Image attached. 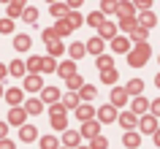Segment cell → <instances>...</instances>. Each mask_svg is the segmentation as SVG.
I'll use <instances>...</instances> for the list:
<instances>
[{
  "mask_svg": "<svg viewBox=\"0 0 160 149\" xmlns=\"http://www.w3.org/2000/svg\"><path fill=\"white\" fill-rule=\"evenodd\" d=\"M92 114H95V111H92L90 106H87V103H82V106L76 108V117H79L82 122H92Z\"/></svg>",
  "mask_w": 160,
  "mask_h": 149,
  "instance_id": "11",
  "label": "cell"
},
{
  "mask_svg": "<svg viewBox=\"0 0 160 149\" xmlns=\"http://www.w3.org/2000/svg\"><path fill=\"white\" fill-rule=\"evenodd\" d=\"M149 60V43H138L136 49H130V54H128V62L133 68H138V65H144Z\"/></svg>",
  "mask_w": 160,
  "mask_h": 149,
  "instance_id": "1",
  "label": "cell"
},
{
  "mask_svg": "<svg viewBox=\"0 0 160 149\" xmlns=\"http://www.w3.org/2000/svg\"><path fill=\"white\" fill-rule=\"evenodd\" d=\"M62 52H65V46H62V43H60V41L49 43V57H52V60H54V57H60Z\"/></svg>",
  "mask_w": 160,
  "mask_h": 149,
  "instance_id": "32",
  "label": "cell"
},
{
  "mask_svg": "<svg viewBox=\"0 0 160 149\" xmlns=\"http://www.w3.org/2000/svg\"><path fill=\"white\" fill-rule=\"evenodd\" d=\"M117 14L122 19H133V3H117Z\"/></svg>",
  "mask_w": 160,
  "mask_h": 149,
  "instance_id": "14",
  "label": "cell"
},
{
  "mask_svg": "<svg viewBox=\"0 0 160 149\" xmlns=\"http://www.w3.org/2000/svg\"><path fill=\"white\" fill-rule=\"evenodd\" d=\"M14 46H17V49H30V35H17V38H14Z\"/></svg>",
  "mask_w": 160,
  "mask_h": 149,
  "instance_id": "31",
  "label": "cell"
},
{
  "mask_svg": "<svg viewBox=\"0 0 160 149\" xmlns=\"http://www.w3.org/2000/svg\"><path fill=\"white\" fill-rule=\"evenodd\" d=\"M0 149H14V144H11V141H6V138H3V141H0Z\"/></svg>",
  "mask_w": 160,
  "mask_h": 149,
  "instance_id": "50",
  "label": "cell"
},
{
  "mask_svg": "<svg viewBox=\"0 0 160 149\" xmlns=\"http://www.w3.org/2000/svg\"><path fill=\"white\" fill-rule=\"evenodd\" d=\"M6 100L11 103V108H17L19 103H22V90H8L6 92Z\"/></svg>",
  "mask_w": 160,
  "mask_h": 149,
  "instance_id": "16",
  "label": "cell"
},
{
  "mask_svg": "<svg viewBox=\"0 0 160 149\" xmlns=\"http://www.w3.org/2000/svg\"><path fill=\"white\" fill-rule=\"evenodd\" d=\"M111 103H114V106H125L128 103V90L125 87H117V90L111 92Z\"/></svg>",
  "mask_w": 160,
  "mask_h": 149,
  "instance_id": "8",
  "label": "cell"
},
{
  "mask_svg": "<svg viewBox=\"0 0 160 149\" xmlns=\"http://www.w3.org/2000/svg\"><path fill=\"white\" fill-rule=\"evenodd\" d=\"M41 62H43L41 57H30L27 60V71H33V76H35V71H41Z\"/></svg>",
  "mask_w": 160,
  "mask_h": 149,
  "instance_id": "37",
  "label": "cell"
},
{
  "mask_svg": "<svg viewBox=\"0 0 160 149\" xmlns=\"http://www.w3.org/2000/svg\"><path fill=\"white\" fill-rule=\"evenodd\" d=\"M98 117H101V122H114L117 119V111H114V106H103L98 111Z\"/></svg>",
  "mask_w": 160,
  "mask_h": 149,
  "instance_id": "12",
  "label": "cell"
},
{
  "mask_svg": "<svg viewBox=\"0 0 160 149\" xmlns=\"http://www.w3.org/2000/svg\"><path fill=\"white\" fill-rule=\"evenodd\" d=\"M6 130H8V127H6V122H0V141L6 138Z\"/></svg>",
  "mask_w": 160,
  "mask_h": 149,
  "instance_id": "51",
  "label": "cell"
},
{
  "mask_svg": "<svg viewBox=\"0 0 160 149\" xmlns=\"http://www.w3.org/2000/svg\"><path fill=\"white\" fill-rule=\"evenodd\" d=\"M106 144H109V141L103 138V136H95L92 138V149H106Z\"/></svg>",
  "mask_w": 160,
  "mask_h": 149,
  "instance_id": "42",
  "label": "cell"
},
{
  "mask_svg": "<svg viewBox=\"0 0 160 149\" xmlns=\"http://www.w3.org/2000/svg\"><path fill=\"white\" fill-rule=\"evenodd\" d=\"M155 84H158V87H160V73H158V79H155Z\"/></svg>",
  "mask_w": 160,
  "mask_h": 149,
  "instance_id": "54",
  "label": "cell"
},
{
  "mask_svg": "<svg viewBox=\"0 0 160 149\" xmlns=\"http://www.w3.org/2000/svg\"><path fill=\"white\" fill-rule=\"evenodd\" d=\"M35 136H38V130H35L33 125H25L22 127V141H35Z\"/></svg>",
  "mask_w": 160,
  "mask_h": 149,
  "instance_id": "30",
  "label": "cell"
},
{
  "mask_svg": "<svg viewBox=\"0 0 160 149\" xmlns=\"http://www.w3.org/2000/svg\"><path fill=\"white\" fill-rule=\"evenodd\" d=\"M68 22H71V27H79L82 25V17H79L76 11H71V14H68Z\"/></svg>",
  "mask_w": 160,
  "mask_h": 149,
  "instance_id": "45",
  "label": "cell"
},
{
  "mask_svg": "<svg viewBox=\"0 0 160 149\" xmlns=\"http://www.w3.org/2000/svg\"><path fill=\"white\" fill-rule=\"evenodd\" d=\"M111 49H114V54H122V52H128V54H130V41L117 35V38L111 41Z\"/></svg>",
  "mask_w": 160,
  "mask_h": 149,
  "instance_id": "5",
  "label": "cell"
},
{
  "mask_svg": "<svg viewBox=\"0 0 160 149\" xmlns=\"http://www.w3.org/2000/svg\"><path fill=\"white\" fill-rule=\"evenodd\" d=\"M87 52H92V54H98V57L103 54V38H101V35H98V38H90V41H87Z\"/></svg>",
  "mask_w": 160,
  "mask_h": 149,
  "instance_id": "10",
  "label": "cell"
},
{
  "mask_svg": "<svg viewBox=\"0 0 160 149\" xmlns=\"http://www.w3.org/2000/svg\"><path fill=\"white\" fill-rule=\"evenodd\" d=\"M25 90L27 92H38V90H43V82H41V76H38V73H30V76H27V79H25Z\"/></svg>",
  "mask_w": 160,
  "mask_h": 149,
  "instance_id": "4",
  "label": "cell"
},
{
  "mask_svg": "<svg viewBox=\"0 0 160 149\" xmlns=\"http://www.w3.org/2000/svg\"><path fill=\"white\" fill-rule=\"evenodd\" d=\"M117 11V3H101V14H111Z\"/></svg>",
  "mask_w": 160,
  "mask_h": 149,
  "instance_id": "47",
  "label": "cell"
},
{
  "mask_svg": "<svg viewBox=\"0 0 160 149\" xmlns=\"http://www.w3.org/2000/svg\"><path fill=\"white\" fill-rule=\"evenodd\" d=\"M57 98H60L57 87H43V103H54Z\"/></svg>",
  "mask_w": 160,
  "mask_h": 149,
  "instance_id": "21",
  "label": "cell"
},
{
  "mask_svg": "<svg viewBox=\"0 0 160 149\" xmlns=\"http://www.w3.org/2000/svg\"><path fill=\"white\" fill-rule=\"evenodd\" d=\"M152 25H155V14H152V11H144V14H141V27L149 30Z\"/></svg>",
  "mask_w": 160,
  "mask_h": 149,
  "instance_id": "34",
  "label": "cell"
},
{
  "mask_svg": "<svg viewBox=\"0 0 160 149\" xmlns=\"http://www.w3.org/2000/svg\"><path fill=\"white\" fill-rule=\"evenodd\" d=\"M57 73L62 76V79H71V76H76V73H73V62H62V65H57Z\"/></svg>",
  "mask_w": 160,
  "mask_h": 149,
  "instance_id": "25",
  "label": "cell"
},
{
  "mask_svg": "<svg viewBox=\"0 0 160 149\" xmlns=\"http://www.w3.org/2000/svg\"><path fill=\"white\" fill-rule=\"evenodd\" d=\"M122 141H125V147H128V149H136L138 144H141V136L130 130V133H125V136H122Z\"/></svg>",
  "mask_w": 160,
  "mask_h": 149,
  "instance_id": "13",
  "label": "cell"
},
{
  "mask_svg": "<svg viewBox=\"0 0 160 149\" xmlns=\"http://www.w3.org/2000/svg\"><path fill=\"white\" fill-rule=\"evenodd\" d=\"M41 149H57V138H54V136L41 138Z\"/></svg>",
  "mask_w": 160,
  "mask_h": 149,
  "instance_id": "39",
  "label": "cell"
},
{
  "mask_svg": "<svg viewBox=\"0 0 160 149\" xmlns=\"http://www.w3.org/2000/svg\"><path fill=\"white\" fill-rule=\"evenodd\" d=\"M155 144L160 147V127H158V133H155Z\"/></svg>",
  "mask_w": 160,
  "mask_h": 149,
  "instance_id": "52",
  "label": "cell"
},
{
  "mask_svg": "<svg viewBox=\"0 0 160 149\" xmlns=\"http://www.w3.org/2000/svg\"><path fill=\"white\" fill-rule=\"evenodd\" d=\"M49 122L54 130H65V125H68V114H65V108L62 106H52L49 111Z\"/></svg>",
  "mask_w": 160,
  "mask_h": 149,
  "instance_id": "2",
  "label": "cell"
},
{
  "mask_svg": "<svg viewBox=\"0 0 160 149\" xmlns=\"http://www.w3.org/2000/svg\"><path fill=\"white\" fill-rule=\"evenodd\" d=\"M25 119H27V111H25V108H11V111H8V122L11 125H22V127H25Z\"/></svg>",
  "mask_w": 160,
  "mask_h": 149,
  "instance_id": "3",
  "label": "cell"
},
{
  "mask_svg": "<svg viewBox=\"0 0 160 149\" xmlns=\"http://www.w3.org/2000/svg\"><path fill=\"white\" fill-rule=\"evenodd\" d=\"M14 30V22L11 19H0V33H11Z\"/></svg>",
  "mask_w": 160,
  "mask_h": 149,
  "instance_id": "44",
  "label": "cell"
},
{
  "mask_svg": "<svg viewBox=\"0 0 160 149\" xmlns=\"http://www.w3.org/2000/svg\"><path fill=\"white\" fill-rule=\"evenodd\" d=\"M71 30H73V27H71V22H68V19H60V22H57V27H54L57 38H60V35H68Z\"/></svg>",
  "mask_w": 160,
  "mask_h": 149,
  "instance_id": "24",
  "label": "cell"
},
{
  "mask_svg": "<svg viewBox=\"0 0 160 149\" xmlns=\"http://www.w3.org/2000/svg\"><path fill=\"white\" fill-rule=\"evenodd\" d=\"M101 82L114 84V82H117V71H114V68H111V71H103V73H101Z\"/></svg>",
  "mask_w": 160,
  "mask_h": 149,
  "instance_id": "35",
  "label": "cell"
},
{
  "mask_svg": "<svg viewBox=\"0 0 160 149\" xmlns=\"http://www.w3.org/2000/svg\"><path fill=\"white\" fill-rule=\"evenodd\" d=\"M41 71L43 73H57V62L52 57H43V62H41Z\"/></svg>",
  "mask_w": 160,
  "mask_h": 149,
  "instance_id": "26",
  "label": "cell"
},
{
  "mask_svg": "<svg viewBox=\"0 0 160 149\" xmlns=\"http://www.w3.org/2000/svg\"><path fill=\"white\" fill-rule=\"evenodd\" d=\"M119 122L125 125V127H128V133H130V130H133V125L138 122V117H136V114H122V117H119Z\"/></svg>",
  "mask_w": 160,
  "mask_h": 149,
  "instance_id": "28",
  "label": "cell"
},
{
  "mask_svg": "<svg viewBox=\"0 0 160 149\" xmlns=\"http://www.w3.org/2000/svg\"><path fill=\"white\" fill-rule=\"evenodd\" d=\"M25 62H19V60H17V62H11V68H8V73H14V76H22V73H25Z\"/></svg>",
  "mask_w": 160,
  "mask_h": 149,
  "instance_id": "38",
  "label": "cell"
},
{
  "mask_svg": "<svg viewBox=\"0 0 160 149\" xmlns=\"http://www.w3.org/2000/svg\"><path fill=\"white\" fill-rule=\"evenodd\" d=\"M54 38H57L54 27H52V30H43V41H46V43H54ZM57 41H60V38H57Z\"/></svg>",
  "mask_w": 160,
  "mask_h": 149,
  "instance_id": "46",
  "label": "cell"
},
{
  "mask_svg": "<svg viewBox=\"0 0 160 149\" xmlns=\"http://www.w3.org/2000/svg\"><path fill=\"white\" fill-rule=\"evenodd\" d=\"M79 136H82V133H76V130H65V136H62L65 147H79Z\"/></svg>",
  "mask_w": 160,
  "mask_h": 149,
  "instance_id": "19",
  "label": "cell"
},
{
  "mask_svg": "<svg viewBox=\"0 0 160 149\" xmlns=\"http://www.w3.org/2000/svg\"><path fill=\"white\" fill-rule=\"evenodd\" d=\"M149 108H152V117H160V98H158V100H155V103H152V106H149Z\"/></svg>",
  "mask_w": 160,
  "mask_h": 149,
  "instance_id": "49",
  "label": "cell"
},
{
  "mask_svg": "<svg viewBox=\"0 0 160 149\" xmlns=\"http://www.w3.org/2000/svg\"><path fill=\"white\" fill-rule=\"evenodd\" d=\"M79 149H84V147H79Z\"/></svg>",
  "mask_w": 160,
  "mask_h": 149,
  "instance_id": "56",
  "label": "cell"
},
{
  "mask_svg": "<svg viewBox=\"0 0 160 149\" xmlns=\"http://www.w3.org/2000/svg\"><path fill=\"white\" fill-rule=\"evenodd\" d=\"M87 22H90L92 27H98V30H101V27L106 25V19H103V14H101V11H95V14H90V17H87Z\"/></svg>",
  "mask_w": 160,
  "mask_h": 149,
  "instance_id": "22",
  "label": "cell"
},
{
  "mask_svg": "<svg viewBox=\"0 0 160 149\" xmlns=\"http://www.w3.org/2000/svg\"><path fill=\"white\" fill-rule=\"evenodd\" d=\"M68 87H71V90H82L84 84H82V79H79V76H71V79H68Z\"/></svg>",
  "mask_w": 160,
  "mask_h": 149,
  "instance_id": "43",
  "label": "cell"
},
{
  "mask_svg": "<svg viewBox=\"0 0 160 149\" xmlns=\"http://www.w3.org/2000/svg\"><path fill=\"white\" fill-rule=\"evenodd\" d=\"M22 17H25V22H35V19H38V11H35V8H25Z\"/></svg>",
  "mask_w": 160,
  "mask_h": 149,
  "instance_id": "41",
  "label": "cell"
},
{
  "mask_svg": "<svg viewBox=\"0 0 160 149\" xmlns=\"http://www.w3.org/2000/svg\"><path fill=\"white\" fill-rule=\"evenodd\" d=\"M149 106H152L149 100H147V98H141V95H138V98L133 100V114H136V117H138V114H147V108H149Z\"/></svg>",
  "mask_w": 160,
  "mask_h": 149,
  "instance_id": "9",
  "label": "cell"
},
{
  "mask_svg": "<svg viewBox=\"0 0 160 149\" xmlns=\"http://www.w3.org/2000/svg\"><path fill=\"white\" fill-rule=\"evenodd\" d=\"M101 38H111V41H114V38H117V27L111 25V22H106V25L101 27Z\"/></svg>",
  "mask_w": 160,
  "mask_h": 149,
  "instance_id": "23",
  "label": "cell"
},
{
  "mask_svg": "<svg viewBox=\"0 0 160 149\" xmlns=\"http://www.w3.org/2000/svg\"><path fill=\"white\" fill-rule=\"evenodd\" d=\"M119 27H122L125 33H130V30H136V22H133V19H122V25H119Z\"/></svg>",
  "mask_w": 160,
  "mask_h": 149,
  "instance_id": "48",
  "label": "cell"
},
{
  "mask_svg": "<svg viewBox=\"0 0 160 149\" xmlns=\"http://www.w3.org/2000/svg\"><path fill=\"white\" fill-rule=\"evenodd\" d=\"M82 136L95 138V136H98V122H84V125H82Z\"/></svg>",
  "mask_w": 160,
  "mask_h": 149,
  "instance_id": "18",
  "label": "cell"
},
{
  "mask_svg": "<svg viewBox=\"0 0 160 149\" xmlns=\"http://www.w3.org/2000/svg\"><path fill=\"white\" fill-rule=\"evenodd\" d=\"M41 108H43V100H27V103H25V111H27V114H41Z\"/></svg>",
  "mask_w": 160,
  "mask_h": 149,
  "instance_id": "17",
  "label": "cell"
},
{
  "mask_svg": "<svg viewBox=\"0 0 160 149\" xmlns=\"http://www.w3.org/2000/svg\"><path fill=\"white\" fill-rule=\"evenodd\" d=\"M133 38H136L138 43H147V27H141V25H138V27L133 30Z\"/></svg>",
  "mask_w": 160,
  "mask_h": 149,
  "instance_id": "36",
  "label": "cell"
},
{
  "mask_svg": "<svg viewBox=\"0 0 160 149\" xmlns=\"http://www.w3.org/2000/svg\"><path fill=\"white\" fill-rule=\"evenodd\" d=\"M128 92H130V95H138V92L144 90V82L141 79H133V82H128V87H125Z\"/></svg>",
  "mask_w": 160,
  "mask_h": 149,
  "instance_id": "29",
  "label": "cell"
},
{
  "mask_svg": "<svg viewBox=\"0 0 160 149\" xmlns=\"http://www.w3.org/2000/svg\"><path fill=\"white\" fill-rule=\"evenodd\" d=\"M6 73H8V71H6V65H0V79H3Z\"/></svg>",
  "mask_w": 160,
  "mask_h": 149,
  "instance_id": "53",
  "label": "cell"
},
{
  "mask_svg": "<svg viewBox=\"0 0 160 149\" xmlns=\"http://www.w3.org/2000/svg\"><path fill=\"white\" fill-rule=\"evenodd\" d=\"M62 108H79V95L76 92H68L62 98Z\"/></svg>",
  "mask_w": 160,
  "mask_h": 149,
  "instance_id": "20",
  "label": "cell"
},
{
  "mask_svg": "<svg viewBox=\"0 0 160 149\" xmlns=\"http://www.w3.org/2000/svg\"><path fill=\"white\" fill-rule=\"evenodd\" d=\"M0 95H3V87H0Z\"/></svg>",
  "mask_w": 160,
  "mask_h": 149,
  "instance_id": "55",
  "label": "cell"
},
{
  "mask_svg": "<svg viewBox=\"0 0 160 149\" xmlns=\"http://www.w3.org/2000/svg\"><path fill=\"white\" fill-rule=\"evenodd\" d=\"M6 11H8V17H19V14H25V3H19V0L17 3H8Z\"/></svg>",
  "mask_w": 160,
  "mask_h": 149,
  "instance_id": "27",
  "label": "cell"
},
{
  "mask_svg": "<svg viewBox=\"0 0 160 149\" xmlns=\"http://www.w3.org/2000/svg\"><path fill=\"white\" fill-rule=\"evenodd\" d=\"M49 11H52V17H62V19H68V14H71L68 3H52Z\"/></svg>",
  "mask_w": 160,
  "mask_h": 149,
  "instance_id": "7",
  "label": "cell"
},
{
  "mask_svg": "<svg viewBox=\"0 0 160 149\" xmlns=\"http://www.w3.org/2000/svg\"><path fill=\"white\" fill-rule=\"evenodd\" d=\"M79 95H82V98H84V100H92V98H95V87H90V84H84Z\"/></svg>",
  "mask_w": 160,
  "mask_h": 149,
  "instance_id": "40",
  "label": "cell"
},
{
  "mask_svg": "<svg viewBox=\"0 0 160 149\" xmlns=\"http://www.w3.org/2000/svg\"><path fill=\"white\" fill-rule=\"evenodd\" d=\"M98 68H103V71H111V68H114V60H111L109 54H101V57H98Z\"/></svg>",
  "mask_w": 160,
  "mask_h": 149,
  "instance_id": "33",
  "label": "cell"
},
{
  "mask_svg": "<svg viewBox=\"0 0 160 149\" xmlns=\"http://www.w3.org/2000/svg\"><path fill=\"white\" fill-rule=\"evenodd\" d=\"M84 54H87V43H79V41L71 43V57L73 60H82Z\"/></svg>",
  "mask_w": 160,
  "mask_h": 149,
  "instance_id": "15",
  "label": "cell"
},
{
  "mask_svg": "<svg viewBox=\"0 0 160 149\" xmlns=\"http://www.w3.org/2000/svg\"><path fill=\"white\" fill-rule=\"evenodd\" d=\"M141 130L144 133H158V117H152V114L141 117Z\"/></svg>",
  "mask_w": 160,
  "mask_h": 149,
  "instance_id": "6",
  "label": "cell"
}]
</instances>
